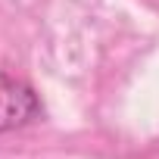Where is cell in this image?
I'll return each mask as SVG.
<instances>
[{
  "mask_svg": "<svg viewBox=\"0 0 159 159\" xmlns=\"http://www.w3.org/2000/svg\"><path fill=\"white\" fill-rule=\"evenodd\" d=\"M38 112H41V100L28 84L0 78V131L22 128L31 119H38Z\"/></svg>",
  "mask_w": 159,
  "mask_h": 159,
  "instance_id": "cell-1",
  "label": "cell"
}]
</instances>
